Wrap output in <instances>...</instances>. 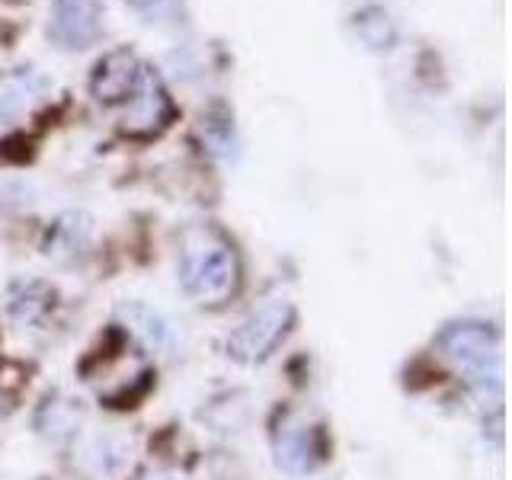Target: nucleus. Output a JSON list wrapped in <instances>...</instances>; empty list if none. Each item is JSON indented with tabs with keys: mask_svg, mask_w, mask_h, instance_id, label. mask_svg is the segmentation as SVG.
<instances>
[{
	"mask_svg": "<svg viewBox=\"0 0 512 480\" xmlns=\"http://www.w3.org/2000/svg\"><path fill=\"white\" fill-rule=\"evenodd\" d=\"M183 288L199 304H224L237 292V253L215 228H192L183 234L180 250Z\"/></svg>",
	"mask_w": 512,
	"mask_h": 480,
	"instance_id": "1",
	"label": "nucleus"
},
{
	"mask_svg": "<svg viewBox=\"0 0 512 480\" xmlns=\"http://www.w3.org/2000/svg\"><path fill=\"white\" fill-rule=\"evenodd\" d=\"M439 346L448 359L461 365L464 372L474 378L477 388L487 391V384L500 388V343L490 327L474 324V320H464V324H452L442 336Z\"/></svg>",
	"mask_w": 512,
	"mask_h": 480,
	"instance_id": "2",
	"label": "nucleus"
},
{
	"mask_svg": "<svg viewBox=\"0 0 512 480\" xmlns=\"http://www.w3.org/2000/svg\"><path fill=\"white\" fill-rule=\"evenodd\" d=\"M295 320V308L292 301H282V298H272V301H263L260 308L250 311L244 317V324H240L231 340H228V352L237 359V362H263L272 349L279 346V340L288 333Z\"/></svg>",
	"mask_w": 512,
	"mask_h": 480,
	"instance_id": "3",
	"label": "nucleus"
},
{
	"mask_svg": "<svg viewBox=\"0 0 512 480\" xmlns=\"http://www.w3.org/2000/svg\"><path fill=\"white\" fill-rule=\"evenodd\" d=\"M176 106L170 100V93L151 68H144V77L135 90V96L128 100V109L119 122L122 135L128 138H157L164 128L173 122Z\"/></svg>",
	"mask_w": 512,
	"mask_h": 480,
	"instance_id": "4",
	"label": "nucleus"
},
{
	"mask_svg": "<svg viewBox=\"0 0 512 480\" xmlns=\"http://www.w3.org/2000/svg\"><path fill=\"white\" fill-rule=\"evenodd\" d=\"M141 77H144V64L138 61V55L128 52V48H116V52H109L96 64V71L90 77V90L103 106L128 103L135 96Z\"/></svg>",
	"mask_w": 512,
	"mask_h": 480,
	"instance_id": "5",
	"label": "nucleus"
},
{
	"mask_svg": "<svg viewBox=\"0 0 512 480\" xmlns=\"http://www.w3.org/2000/svg\"><path fill=\"white\" fill-rule=\"evenodd\" d=\"M100 20V0H55L48 36L61 48H87L100 36Z\"/></svg>",
	"mask_w": 512,
	"mask_h": 480,
	"instance_id": "6",
	"label": "nucleus"
},
{
	"mask_svg": "<svg viewBox=\"0 0 512 480\" xmlns=\"http://www.w3.org/2000/svg\"><path fill=\"white\" fill-rule=\"evenodd\" d=\"M276 461L288 474H308L320 461V439L317 429L298 420H285L276 429Z\"/></svg>",
	"mask_w": 512,
	"mask_h": 480,
	"instance_id": "7",
	"label": "nucleus"
},
{
	"mask_svg": "<svg viewBox=\"0 0 512 480\" xmlns=\"http://www.w3.org/2000/svg\"><path fill=\"white\" fill-rule=\"evenodd\" d=\"M90 240V221L84 215H64L48 231V253L64 260V256H77Z\"/></svg>",
	"mask_w": 512,
	"mask_h": 480,
	"instance_id": "8",
	"label": "nucleus"
},
{
	"mask_svg": "<svg viewBox=\"0 0 512 480\" xmlns=\"http://www.w3.org/2000/svg\"><path fill=\"white\" fill-rule=\"evenodd\" d=\"M356 32H359V39L365 45H372V48H391L394 42V26H391V16L372 7V10H362L356 16Z\"/></svg>",
	"mask_w": 512,
	"mask_h": 480,
	"instance_id": "9",
	"label": "nucleus"
},
{
	"mask_svg": "<svg viewBox=\"0 0 512 480\" xmlns=\"http://www.w3.org/2000/svg\"><path fill=\"white\" fill-rule=\"evenodd\" d=\"M125 4L148 23H180L186 16L183 0H125Z\"/></svg>",
	"mask_w": 512,
	"mask_h": 480,
	"instance_id": "10",
	"label": "nucleus"
},
{
	"mask_svg": "<svg viewBox=\"0 0 512 480\" xmlns=\"http://www.w3.org/2000/svg\"><path fill=\"white\" fill-rule=\"evenodd\" d=\"M148 480H170V477H167V474H151Z\"/></svg>",
	"mask_w": 512,
	"mask_h": 480,
	"instance_id": "11",
	"label": "nucleus"
}]
</instances>
